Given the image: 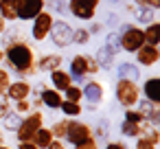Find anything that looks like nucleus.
Instances as JSON below:
<instances>
[{
    "mask_svg": "<svg viewBox=\"0 0 160 149\" xmlns=\"http://www.w3.org/2000/svg\"><path fill=\"white\" fill-rule=\"evenodd\" d=\"M81 2H83L86 7H90V9H99V5H101V0H81Z\"/></svg>",
    "mask_w": 160,
    "mask_h": 149,
    "instance_id": "37998d69",
    "label": "nucleus"
},
{
    "mask_svg": "<svg viewBox=\"0 0 160 149\" xmlns=\"http://www.w3.org/2000/svg\"><path fill=\"white\" fill-rule=\"evenodd\" d=\"M0 118H2V129H7V132H18V127L22 123V116L16 110H9L7 114H2Z\"/></svg>",
    "mask_w": 160,
    "mask_h": 149,
    "instance_id": "5701e85b",
    "label": "nucleus"
},
{
    "mask_svg": "<svg viewBox=\"0 0 160 149\" xmlns=\"http://www.w3.org/2000/svg\"><path fill=\"white\" fill-rule=\"evenodd\" d=\"M0 136H2V134H0Z\"/></svg>",
    "mask_w": 160,
    "mask_h": 149,
    "instance_id": "8fccbe9b",
    "label": "nucleus"
},
{
    "mask_svg": "<svg viewBox=\"0 0 160 149\" xmlns=\"http://www.w3.org/2000/svg\"><path fill=\"white\" fill-rule=\"evenodd\" d=\"M103 46H105V48H110L114 55H118V51H121V48H118V33H116V31H110V33L105 35Z\"/></svg>",
    "mask_w": 160,
    "mask_h": 149,
    "instance_id": "7c9ffc66",
    "label": "nucleus"
},
{
    "mask_svg": "<svg viewBox=\"0 0 160 149\" xmlns=\"http://www.w3.org/2000/svg\"><path fill=\"white\" fill-rule=\"evenodd\" d=\"M105 149H129V147H127L123 140H114V142H108Z\"/></svg>",
    "mask_w": 160,
    "mask_h": 149,
    "instance_id": "a19ab883",
    "label": "nucleus"
},
{
    "mask_svg": "<svg viewBox=\"0 0 160 149\" xmlns=\"http://www.w3.org/2000/svg\"><path fill=\"white\" fill-rule=\"evenodd\" d=\"M5 62V51H2V46H0V64Z\"/></svg>",
    "mask_w": 160,
    "mask_h": 149,
    "instance_id": "49530a36",
    "label": "nucleus"
},
{
    "mask_svg": "<svg viewBox=\"0 0 160 149\" xmlns=\"http://www.w3.org/2000/svg\"><path fill=\"white\" fill-rule=\"evenodd\" d=\"M134 57H136V66L138 68H151V66H156L158 62H160V48L158 46H151V44H142L136 53H134Z\"/></svg>",
    "mask_w": 160,
    "mask_h": 149,
    "instance_id": "1a4fd4ad",
    "label": "nucleus"
},
{
    "mask_svg": "<svg viewBox=\"0 0 160 149\" xmlns=\"http://www.w3.org/2000/svg\"><path fill=\"white\" fill-rule=\"evenodd\" d=\"M16 112H18L20 116H24V114L33 112V105H31V101H29V99H20V101H16Z\"/></svg>",
    "mask_w": 160,
    "mask_h": 149,
    "instance_id": "473e14b6",
    "label": "nucleus"
},
{
    "mask_svg": "<svg viewBox=\"0 0 160 149\" xmlns=\"http://www.w3.org/2000/svg\"><path fill=\"white\" fill-rule=\"evenodd\" d=\"M116 79L138 81V79H140V68H138L134 62H118V64H116Z\"/></svg>",
    "mask_w": 160,
    "mask_h": 149,
    "instance_id": "dca6fc26",
    "label": "nucleus"
},
{
    "mask_svg": "<svg viewBox=\"0 0 160 149\" xmlns=\"http://www.w3.org/2000/svg\"><path fill=\"white\" fill-rule=\"evenodd\" d=\"M81 97L88 101V105H99L103 101V83L97 79H90L81 86Z\"/></svg>",
    "mask_w": 160,
    "mask_h": 149,
    "instance_id": "9b49d317",
    "label": "nucleus"
},
{
    "mask_svg": "<svg viewBox=\"0 0 160 149\" xmlns=\"http://www.w3.org/2000/svg\"><path fill=\"white\" fill-rule=\"evenodd\" d=\"M132 5H134L136 9H140V7H149V9L158 11V9H160V0H134Z\"/></svg>",
    "mask_w": 160,
    "mask_h": 149,
    "instance_id": "f704fd0d",
    "label": "nucleus"
},
{
    "mask_svg": "<svg viewBox=\"0 0 160 149\" xmlns=\"http://www.w3.org/2000/svg\"><path fill=\"white\" fill-rule=\"evenodd\" d=\"M116 33H118V48L125 53H136L145 44L142 27H138L134 22H121Z\"/></svg>",
    "mask_w": 160,
    "mask_h": 149,
    "instance_id": "f03ea898",
    "label": "nucleus"
},
{
    "mask_svg": "<svg viewBox=\"0 0 160 149\" xmlns=\"http://www.w3.org/2000/svg\"><path fill=\"white\" fill-rule=\"evenodd\" d=\"M86 29H88L90 35H99L105 27H103V22H99V20H90V27H86Z\"/></svg>",
    "mask_w": 160,
    "mask_h": 149,
    "instance_id": "4c0bfd02",
    "label": "nucleus"
},
{
    "mask_svg": "<svg viewBox=\"0 0 160 149\" xmlns=\"http://www.w3.org/2000/svg\"><path fill=\"white\" fill-rule=\"evenodd\" d=\"M140 92H142L145 101L158 105L160 103V77H147L142 88H140Z\"/></svg>",
    "mask_w": 160,
    "mask_h": 149,
    "instance_id": "2eb2a0df",
    "label": "nucleus"
},
{
    "mask_svg": "<svg viewBox=\"0 0 160 149\" xmlns=\"http://www.w3.org/2000/svg\"><path fill=\"white\" fill-rule=\"evenodd\" d=\"M114 97H116L118 105H123L125 110L136 107V103L140 101V86L136 81H129V79H116Z\"/></svg>",
    "mask_w": 160,
    "mask_h": 149,
    "instance_id": "7ed1b4c3",
    "label": "nucleus"
},
{
    "mask_svg": "<svg viewBox=\"0 0 160 149\" xmlns=\"http://www.w3.org/2000/svg\"><path fill=\"white\" fill-rule=\"evenodd\" d=\"M7 27H9V22H7V20H5L2 16H0V35H2V33L7 31Z\"/></svg>",
    "mask_w": 160,
    "mask_h": 149,
    "instance_id": "a18cd8bd",
    "label": "nucleus"
},
{
    "mask_svg": "<svg viewBox=\"0 0 160 149\" xmlns=\"http://www.w3.org/2000/svg\"><path fill=\"white\" fill-rule=\"evenodd\" d=\"M44 9H46V0H18V20L31 22Z\"/></svg>",
    "mask_w": 160,
    "mask_h": 149,
    "instance_id": "6e6552de",
    "label": "nucleus"
},
{
    "mask_svg": "<svg viewBox=\"0 0 160 149\" xmlns=\"http://www.w3.org/2000/svg\"><path fill=\"white\" fill-rule=\"evenodd\" d=\"M5 51V62L11 70H16L20 75V79L29 77V75H38V68H35V51L29 42L24 40H18L9 46L2 48Z\"/></svg>",
    "mask_w": 160,
    "mask_h": 149,
    "instance_id": "f257e3e1",
    "label": "nucleus"
},
{
    "mask_svg": "<svg viewBox=\"0 0 160 149\" xmlns=\"http://www.w3.org/2000/svg\"><path fill=\"white\" fill-rule=\"evenodd\" d=\"M97 72H101V68H99L97 59L92 55H88V75H97Z\"/></svg>",
    "mask_w": 160,
    "mask_h": 149,
    "instance_id": "ea45409f",
    "label": "nucleus"
},
{
    "mask_svg": "<svg viewBox=\"0 0 160 149\" xmlns=\"http://www.w3.org/2000/svg\"><path fill=\"white\" fill-rule=\"evenodd\" d=\"M62 64H64V55L62 53H46L40 59H35L38 72H46V75L53 72V70H57V68H62Z\"/></svg>",
    "mask_w": 160,
    "mask_h": 149,
    "instance_id": "ddd939ff",
    "label": "nucleus"
},
{
    "mask_svg": "<svg viewBox=\"0 0 160 149\" xmlns=\"http://www.w3.org/2000/svg\"><path fill=\"white\" fill-rule=\"evenodd\" d=\"M142 35H145V44L158 46V44H160V22L153 20L151 24H147V27L142 29Z\"/></svg>",
    "mask_w": 160,
    "mask_h": 149,
    "instance_id": "aec40b11",
    "label": "nucleus"
},
{
    "mask_svg": "<svg viewBox=\"0 0 160 149\" xmlns=\"http://www.w3.org/2000/svg\"><path fill=\"white\" fill-rule=\"evenodd\" d=\"M92 136L99 138V140H108V136H110V125H108L105 118H101V121L97 123V127L92 129Z\"/></svg>",
    "mask_w": 160,
    "mask_h": 149,
    "instance_id": "c756f323",
    "label": "nucleus"
},
{
    "mask_svg": "<svg viewBox=\"0 0 160 149\" xmlns=\"http://www.w3.org/2000/svg\"><path fill=\"white\" fill-rule=\"evenodd\" d=\"M121 134H123V136H129V138H138V136H140V123L123 121V123H121Z\"/></svg>",
    "mask_w": 160,
    "mask_h": 149,
    "instance_id": "bb28decb",
    "label": "nucleus"
},
{
    "mask_svg": "<svg viewBox=\"0 0 160 149\" xmlns=\"http://www.w3.org/2000/svg\"><path fill=\"white\" fill-rule=\"evenodd\" d=\"M90 40H92V35L88 33L86 27L72 29V44H75V46H86V44H90Z\"/></svg>",
    "mask_w": 160,
    "mask_h": 149,
    "instance_id": "393cba45",
    "label": "nucleus"
},
{
    "mask_svg": "<svg viewBox=\"0 0 160 149\" xmlns=\"http://www.w3.org/2000/svg\"><path fill=\"white\" fill-rule=\"evenodd\" d=\"M134 149H156V142H151L149 138H145V136H138V140H136V147Z\"/></svg>",
    "mask_w": 160,
    "mask_h": 149,
    "instance_id": "e433bc0d",
    "label": "nucleus"
},
{
    "mask_svg": "<svg viewBox=\"0 0 160 149\" xmlns=\"http://www.w3.org/2000/svg\"><path fill=\"white\" fill-rule=\"evenodd\" d=\"M9 83H11V75H9V70H5L2 66H0V94H5V92H7Z\"/></svg>",
    "mask_w": 160,
    "mask_h": 149,
    "instance_id": "72a5a7b5",
    "label": "nucleus"
},
{
    "mask_svg": "<svg viewBox=\"0 0 160 149\" xmlns=\"http://www.w3.org/2000/svg\"><path fill=\"white\" fill-rule=\"evenodd\" d=\"M53 20H55V16H53L51 11H46V9H44L42 13H38V16L31 20V37H33V42H44V40H48Z\"/></svg>",
    "mask_w": 160,
    "mask_h": 149,
    "instance_id": "20e7f679",
    "label": "nucleus"
},
{
    "mask_svg": "<svg viewBox=\"0 0 160 149\" xmlns=\"http://www.w3.org/2000/svg\"><path fill=\"white\" fill-rule=\"evenodd\" d=\"M51 129V134H53V138H57V140H64L66 138V132H68V118H62V121H57L53 127H48Z\"/></svg>",
    "mask_w": 160,
    "mask_h": 149,
    "instance_id": "c85d7f7f",
    "label": "nucleus"
},
{
    "mask_svg": "<svg viewBox=\"0 0 160 149\" xmlns=\"http://www.w3.org/2000/svg\"><path fill=\"white\" fill-rule=\"evenodd\" d=\"M0 149H11V147H7V145H0Z\"/></svg>",
    "mask_w": 160,
    "mask_h": 149,
    "instance_id": "09e8293b",
    "label": "nucleus"
},
{
    "mask_svg": "<svg viewBox=\"0 0 160 149\" xmlns=\"http://www.w3.org/2000/svg\"><path fill=\"white\" fill-rule=\"evenodd\" d=\"M75 149H99V142H97V138H94V136H90V138L81 140L79 145H75Z\"/></svg>",
    "mask_w": 160,
    "mask_h": 149,
    "instance_id": "c9c22d12",
    "label": "nucleus"
},
{
    "mask_svg": "<svg viewBox=\"0 0 160 149\" xmlns=\"http://www.w3.org/2000/svg\"><path fill=\"white\" fill-rule=\"evenodd\" d=\"M44 125V116H42V112L38 110V112H29L24 118H22V123H20V127H18V142H24V140H31L33 138V134L40 129Z\"/></svg>",
    "mask_w": 160,
    "mask_h": 149,
    "instance_id": "423d86ee",
    "label": "nucleus"
},
{
    "mask_svg": "<svg viewBox=\"0 0 160 149\" xmlns=\"http://www.w3.org/2000/svg\"><path fill=\"white\" fill-rule=\"evenodd\" d=\"M46 149H66V145H64L62 140H57V138H53V140H51V145H48Z\"/></svg>",
    "mask_w": 160,
    "mask_h": 149,
    "instance_id": "79ce46f5",
    "label": "nucleus"
},
{
    "mask_svg": "<svg viewBox=\"0 0 160 149\" xmlns=\"http://www.w3.org/2000/svg\"><path fill=\"white\" fill-rule=\"evenodd\" d=\"M134 24H142V27H147V24H151L153 20H158L156 18V11L153 9H149V7H140V9H136L134 11Z\"/></svg>",
    "mask_w": 160,
    "mask_h": 149,
    "instance_id": "b1692460",
    "label": "nucleus"
},
{
    "mask_svg": "<svg viewBox=\"0 0 160 149\" xmlns=\"http://www.w3.org/2000/svg\"><path fill=\"white\" fill-rule=\"evenodd\" d=\"M66 9H68V13H72V18H77L81 22H90L97 18V9L86 7L81 0H66Z\"/></svg>",
    "mask_w": 160,
    "mask_h": 149,
    "instance_id": "f8f14e48",
    "label": "nucleus"
},
{
    "mask_svg": "<svg viewBox=\"0 0 160 149\" xmlns=\"http://www.w3.org/2000/svg\"><path fill=\"white\" fill-rule=\"evenodd\" d=\"M48 40H51L53 46H57V48H68V46L72 44V27H70L66 20H53Z\"/></svg>",
    "mask_w": 160,
    "mask_h": 149,
    "instance_id": "39448f33",
    "label": "nucleus"
},
{
    "mask_svg": "<svg viewBox=\"0 0 160 149\" xmlns=\"http://www.w3.org/2000/svg\"><path fill=\"white\" fill-rule=\"evenodd\" d=\"M18 149H38L31 140H24V142H18Z\"/></svg>",
    "mask_w": 160,
    "mask_h": 149,
    "instance_id": "c03bdc74",
    "label": "nucleus"
},
{
    "mask_svg": "<svg viewBox=\"0 0 160 149\" xmlns=\"http://www.w3.org/2000/svg\"><path fill=\"white\" fill-rule=\"evenodd\" d=\"M94 59H97V64H99V68L101 70H110L112 68V64H114V53L110 51V48H105V46H101L99 51H97V55H92Z\"/></svg>",
    "mask_w": 160,
    "mask_h": 149,
    "instance_id": "412c9836",
    "label": "nucleus"
},
{
    "mask_svg": "<svg viewBox=\"0 0 160 149\" xmlns=\"http://www.w3.org/2000/svg\"><path fill=\"white\" fill-rule=\"evenodd\" d=\"M59 110L70 118H77V116H81V112H83V107L79 105V103H72V101H62V105H59Z\"/></svg>",
    "mask_w": 160,
    "mask_h": 149,
    "instance_id": "a878e982",
    "label": "nucleus"
},
{
    "mask_svg": "<svg viewBox=\"0 0 160 149\" xmlns=\"http://www.w3.org/2000/svg\"><path fill=\"white\" fill-rule=\"evenodd\" d=\"M92 136V127L83 121H68V132H66V138L70 145H79L81 140L90 138Z\"/></svg>",
    "mask_w": 160,
    "mask_h": 149,
    "instance_id": "9d476101",
    "label": "nucleus"
},
{
    "mask_svg": "<svg viewBox=\"0 0 160 149\" xmlns=\"http://www.w3.org/2000/svg\"><path fill=\"white\" fill-rule=\"evenodd\" d=\"M31 92H33V88H31V83L27 79H16V81L9 83L5 94H7L9 101H20V99H29Z\"/></svg>",
    "mask_w": 160,
    "mask_h": 149,
    "instance_id": "4468645a",
    "label": "nucleus"
},
{
    "mask_svg": "<svg viewBox=\"0 0 160 149\" xmlns=\"http://www.w3.org/2000/svg\"><path fill=\"white\" fill-rule=\"evenodd\" d=\"M0 16L7 22H18V0H0Z\"/></svg>",
    "mask_w": 160,
    "mask_h": 149,
    "instance_id": "6ab92c4d",
    "label": "nucleus"
},
{
    "mask_svg": "<svg viewBox=\"0 0 160 149\" xmlns=\"http://www.w3.org/2000/svg\"><path fill=\"white\" fill-rule=\"evenodd\" d=\"M40 99H42V105H46V107H51V110H59V105H62V101H64L62 92H57L55 88H44V90L40 92Z\"/></svg>",
    "mask_w": 160,
    "mask_h": 149,
    "instance_id": "a211bd4d",
    "label": "nucleus"
},
{
    "mask_svg": "<svg viewBox=\"0 0 160 149\" xmlns=\"http://www.w3.org/2000/svg\"><path fill=\"white\" fill-rule=\"evenodd\" d=\"M62 97H64V101H72V103H79L83 97H81V88L79 86H75V83H70L64 92H62Z\"/></svg>",
    "mask_w": 160,
    "mask_h": 149,
    "instance_id": "cd10ccee",
    "label": "nucleus"
},
{
    "mask_svg": "<svg viewBox=\"0 0 160 149\" xmlns=\"http://www.w3.org/2000/svg\"><path fill=\"white\" fill-rule=\"evenodd\" d=\"M48 75H51V86H53L57 92H64V90L72 83V79H70V72H68V70L57 68V70H53V72H48Z\"/></svg>",
    "mask_w": 160,
    "mask_h": 149,
    "instance_id": "f3484780",
    "label": "nucleus"
},
{
    "mask_svg": "<svg viewBox=\"0 0 160 149\" xmlns=\"http://www.w3.org/2000/svg\"><path fill=\"white\" fill-rule=\"evenodd\" d=\"M68 72L75 86H83L86 77H88V53H77L72 55L70 64H68Z\"/></svg>",
    "mask_w": 160,
    "mask_h": 149,
    "instance_id": "0eeeda50",
    "label": "nucleus"
},
{
    "mask_svg": "<svg viewBox=\"0 0 160 149\" xmlns=\"http://www.w3.org/2000/svg\"><path fill=\"white\" fill-rule=\"evenodd\" d=\"M118 24V16L114 13V11H108L105 13V22H103V27H116Z\"/></svg>",
    "mask_w": 160,
    "mask_h": 149,
    "instance_id": "58836bf2",
    "label": "nucleus"
},
{
    "mask_svg": "<svg viewBox=\"0 0 160 149\" xmlns=\"http://www.w3.org/2000/svg\"><path fill=\"white\" fill-rule=\"evenodd\" d=\"M108 2H110V5H121L123 0H108Z\"/></svg>",
    "mask_w": 160,
    "mask_h": 149,
    "instance_id": "de8ad7c7",
    "label": "nucleus"
},
{
    "mask_svg": "<svg viewBox=\"0 0 160 149\" xmlns=\"http://www.w3.org/2000/svg\"><path fill=\"white\" fill-rule=\"evenodd\" d=\"M46 7H51L57 16H66L68 9H66V0H46Z\"/></svg>",
    "mask_w": 160,
    "mask_h": 149,
    "instance_id": "2f4dec72",
    "label": "nucleus"
},
{
    "mask_svg": "<svg viewBox=\"0 0 160 149\" xmlns=\"http://www.w3.org/2000/svg\"><path fill=\"white\" fill-rule=\"evenodd\" d=\"M51 140H53V134H51V129L48 127H40L35 134H33V138H31V142L38 147V149H46L48 145H51Z\"/></svg>",
    "mask_w": 160,
    "mask_h": 149,
    "instance_id": "4be33fe9",
    "label": "nucleus"
}]
</instances>
